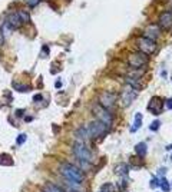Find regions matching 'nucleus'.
I'll use <instances>...</instances> for the list:
<instances>
[{
    "instance_id": "1",
    "label": "nucleus",
    "mask_w": 172,
    "mask_h": 192,
    "mask_svg": "<svg viewBox=\"0 0 172 192\" xmlns=\"http://www.w3.org/2000/svg\"><path fill=\"white\" fill-rule=\"evenodd\" d=\"M60 174L65 176V179L69 181L70 184H80L83 181V172L78 166L72 163H62L60 165Z\"/></svg>"
},
{
    "instance_id": "2",
    "label": "nucleus",
    "mask_w": 172,
    "mask_h": 192,
    "mask_svg": "<svg viewBox=\"0 0 172 192\" xmlns=\"http://www.w3.org/2000/svg\"><path fill=\"white\" fill-rule=\"evenodd\" d=\"M73 155L76 156V159L79 162H86V163H90L92 161V154L89 148H86V145L82 142H75L73 145Z\"/></svg>"
},
{
    "instance_id": "3",
    "label": "nucleus",
    "mask_w": 172,
    "mask_h": 192,
    "mask_svg": "<svg viewBox=\"0 0 172 192\" xmlns=\"http://www.w3.org/2000/svg\"><path fill=\"white\" fill-rule=\"evenodd\" d=\"M88 134H89V138H101V136H103V135L108 132V126L103 123V122L101 121H92L88 125Z\"/></svg>"
},
{
    "instance_id": "4",
    "label": "nucleus",
    "mask_w": 172,
    "mask_h": 192,
    "mask_svg": "<svg viewBox=\"0 0 172 192\" xmlns=\"http://www.w3.org/2000/svg\"><path fill=\"white\" fill-rule=\"evenodd\" d=\"M93 113H95V116L98 118V121L103 122L108 128H110V125H112V122H114V116L109 113V110L105 108H102L101 105H98V106H95V108L92 109Z\"/></svg>"
},
{
    "instance_id": "5",
    "label": "nucleus",
    "mask_w": 172,
    "mask_h": 192,
    "mask_svg": "<svg viewBox=\"0 0 172 192\" xmlns=\"http://www.w3.org/2000/svg\"><path fill=\"white\" fill-rule=\"evenodd\" d=\"M138 47H139V50H141L142 53H145V54L155 53L156 49H158L155 40H151V39H148V38L138 39Z\"/></svg>"
},
{
    "instance_id": "6",
    "label": "nucleus",
    "mask_w": 172,
    "mask_h": 192,
    "mask_svg": "<svg viewBox=\"0 0 172 192\" xmlns=\"http://www.w3.org/2000/svg\"><path fill=\"white\" fill-rule=\"evenodd\" d=\"M148 62V56L142 52H138V53H132L129 54V58H128V63H129V66H132L134 69H139V67H142L143 65H146Z\"/></svg>"
},
{
    "instance_id": "7",
    "label": "nucleus",
    "mask_w": 172,
    "mask_h": 192,
    "mask_svg": "<svg viewBox=\"0 0 172 192\" xmlns=\"http://www.w3.org/2000/svg\"><path fill=\"white\" fill-rule=\"evenodd\" d=\"M115 102H116V95L114 92H103L99 96V105L102 108L108 109V110L114 106Z\"/></svg>"
},
{
    "instance_id": "8",
    "label": "nucleus",
    "mask_w": 172,
    "mask_h": 192,
    "mask_svg": "<svg viewBox=\"0 0 172 192\" xmlns=\"http://www.w3.org/2000/svg\"><path fill=\"white\" fill-rule=\"evenodd\" d=\"M136 99V92H135L132 88H126L123 92H122L121 95V100H122V105L125 106V108H128V106H130L132 105V102Z\"/></svg>"
},
{
    "instance_id": "9",
    "label": "nucleus",
    "mask_w": 172,
    "mask_h": 192,
    "mask_svg": "<svg viewBox=\"0 0 172 192\" xmlns=\"http://www.w3.org/2000/svg\"><path fill=\"white\" fill-rule=\"evenodd\" d=\"M159 27L164 30H168L172 27V12L166 10L159 16Z\"/></svg>"
},
{
    "instance_id": "10",
    "label": "nucleus",
    "mask_w": 172,
    "mask_h": 192,
    "mask_svg": "<svg viewBox=\"0 0 172 192\" xmlns=\"http://www.w3.org/2000/svg\"><path fill=\"white\" fill-rule=\"evenodd\" d=\"M148 108H149V110H151L152 113H155V115H159L161 112H162V100L159 99V98H152L151 102H149V105H148Z\"/></svg>"
},
{
    "instance_id": "11",
    "label": "nucleus",
    "mask_w": 172,
    "mask_h": 192,
    "mask_svg": "<svg viewBox=\"0 0 172 192\" xmlns=\"http://www.w3.org/2000/svg\"><path fill=\"white\" fill-rule=\"evenodd\" d=\"M9 23V25L12 26V29H17L19 26L23 23L22 22V19H20V16H19V12H13V13H10L7 16V20H6Z\"/></svg>"
},
{
    "instance_id": "12",
    "label": "nucleus",
    "mask_w": 172,
    "mask_h": 192,
    "mask_svg": "<svg viewBox=\"0 0 172 192\" xmlns=\"http://www.w3.org/2000/svg\"><path fill=\"white\" fill-rule=\"evenodd\" d=\"M161 34V27L159 26H155V25H151L148 26L146 32H145V38L151 39V40H154V39H158Z\"/></svg>"
},
{
    "instance_id": "13",
    "label": "nucleus",
    "mask_w": 172,
    "mask_h": 192,
    "mask_svg": "<svg viewBox=\"0 0 172 192\" xmlns=\"http://www.w3.org/2000/svg\"><path fill=\"white\" fill-rule=\"evenodd\" d=\"M115 174H116L118 176L126 178V176H128V174H129V168H128V165H126V163H119V165H116V166H115Z\"/></svg>"
},
{
    "instance_id": "14",
    "label": "nucleus",
    "mask_w": 172,
    "mask_h": 192,
    "mask_svg": "<svg viewBox=\"0 0 172 192\" xmlns=\"http://www.w3.org/2000/svg\"><path fill=\"white\" fill-rule=\"evenodd\" d=\"M135 152H136V155H138V156L143 158V156L146 155V152H148V146H146V143H145V142L138 143V145L135 146Z\"/></svg>"
},
{
    "instance_id": "15",
    "label": "nucleus",
    "mask_w": 172,
    "mask_h": 192,
    "mask_svg": "<svg viewBox=\"0 0 172 192\" xmlns=\"http://www.w3.org/2000/svg\"><path fill=\"white\" fill-rule=\"evenodd\" d=\"M0 165L2 166H12L13 159L9 154H0Z\"/></svg>"
},
{
    "instance_id": "16",
    "label": "nucleus",
    "mask_w": 172,
    "mask_h": 192,
    "mask_svg": "<svg viewBox=\"0 0 172 192\" xmlns=\"http://www.w3.org/2000/svg\"><path fill=\"white\" fill-rule=\"evenodd\" d=\"M141 123H142V115H141V113H136V115H135V123L130 130H132V132H136V129L141 126Z\"/></svg>"
},
{
    "instance_id": "17",
    "label": "nucleus",
    "mask_w": 172,
    "mask_h": 192,
    "mask_svg": "<svg viewBox=\"0 0 172 192\" xmlns=\"http://www.w3.org/2000/svg\"><path fill=\"white\" fill-rule=\"evenodd\" d=\"M159 185H161V188H162V191L164 192L171 191V186H169V182L166 181V178H162V179L159 181Z\"/></svg>"
},
{
    "instance_id": "18",
    "label": "nucleus",
    "mask_w": 172,
    "mask_h": 192,
    "mask_svg": "<svg viewBox=\"0 0 172 192\" xmlns=\"http://www.w3.org/2000/svg\"><path fill=\"white\" fill-rule=\"evenodd\" d=\"M76 136H80V138H83V139H88L89 138L88 129H86V128H79L78 132H76Z\"/></svg>"
},
{
    "instance_id": "19",
    "label": "nucleus",
    "mask_w": 172,
    "mask_h": 192,
    "mask_svg": "<svg viewBox=\"0 0 172 192\" xmlns=\"http://www.w3.org/2000/svg\"><path fill=\"white\" fill-rule=\"evenodd\" d=\"M45 192H63L62 189L59 188V186H56V185H46V188H45Z\"/></svg>"
},
{
    "instance_id": "20",
    "label": "nucleus",
    "mask_w": 172,
    "mask_h": 192,
    "mask_svg": "<svg viewBox=\"0 0 172 192\" xmlns=\"http://www.w3.org/2000/svg\"><path fill=\"white\" fill-rule=\"evenodd\" d=\"M17 12H19V16H20L23 23H25V22H29V13L26 12V10H17Z\"/></svg>"
},
{
    "instance_id": "21",
    "label": "nucleus",
    "mask_w": 172,
    "mask_h": 192,
    "mask_svg": "<svg viewBox=\"0 0 172 192\" xmlns=\"http://www.w3.org/2000/svg\"><path fill=\"white\" fill-rule=\"evenodd\" d=\"M13 88L16 89L17 92H27V90H30V86H23V85H13Z\"/></svg>"
},
{
    "instance_id": "22",
    "label": "nucleus",
    "mask_w": 172,
    "mask_h": 192,
    "mask_svg": "<svg viewBox=\"0 0 172 192\" xmlns=\"http://www.w3.org/2000/svg\"><path fill=\"white\" fill-rule=\"evenodd\" d=\"M101 192H114V185H112V184H105V185H102Z\"/></svg>"
},
{
    "instance_id": "23",
    "label": "nucleus",
    "mask_w": 172,
    "mask_h": 192,
    "mask_svg": "<svg viewBox=\"0 0 172 192\" xmlns=\"http://www.w3.org/2000/svg\"><path fill=\"white\" fill-rule=\"evenodd\" d=\"M159 125H161V122H159V121H154V122L151 123V125H149V129H151L152 132H155V130H158Z\"/></svg>"
},
{
    "instance_id": "24",
    "label": "nucleus",
    "mask_w": 172,
    "mask_h": 192,
    "mask_svg": "<svg viewBox=\"0 0 172 192\" xmlns=\"http://www.w3.org/2000/svg\"><path fill=\"white\" fill-rule=\"evenodd\" d=\"M26 138H27V136H26L25 134L19 135V136H17V139H16V143H17V145H23V143H25V141H26Z\"/></svg>"
},
{
    "instance_id": "25",
    "label": "nucleus",
    "mask_w": 172,
    "mask_h": 192,
    "mask_svg": "<svg viewBox=\"0 0 172 192\" xmlns=\"http://www.w3.org/2000/svg\"><path fill=\"white\" fill-rule=\"evenodd\" d=\"M158 186H159V179H158V178H154V179L151 181V188H158Z\"/></svg>"
},
{
    "instance_id": "26",
    "label": "nucleus",
    "mask_w": 172,
    "mask_h": 192,
    "mask_svg": "<svg viewBox=\"0 0 172 192\" xmlns=\"http://www.w3.org/2000/svg\"><path fill=\"white\" fill-rule=\"evenodd\" d=\"M39 2H40V0H26V3H27V6H30V7H33V6L39 4Z\"/></svg>"
},
{
    "instance_id": "27",
    "label": "nucleus",
    "mask_w": 172,
    "mask_h": 192,
    "mask_svg": "<svg viewBox=\"0 0 172 192\" xmlns=\"http://www.w3.org/2000/svg\"><path fill=\"white\" fill-rule=\"evenodd\" d=\"M165 106L168 109H172V99H166V102H165Z\"/></svg>"
},
{
    "instance_id": "28",
    "label": "nucleus",
    "mask_w": 172,
    "mask_h": 192,
    "mask_svg": "<svg viewBox=\"0 0 172 192\" xmlns=\"http://www.w3.org/2000/svg\"><path fill=\"white\" fill-rule=\"evenodd\" d=\"M42 98H43V96H42V95H34L33 100H34V102H38V100H42Z\"/></svg>"
},
{
    "instance_id": "29",
    "label": "nucleus",
    "mask_w": 172,
    "mask_h": 192,
    "mask_svg": "<svg viewBox=\"0 0 172 192\" xmlns=\"http://www.w3.org/2000/svg\"><path fill=\"white\" fill-rule=\"evenodd\" d=\"M23 110H16V112H14V115H16V116H22V115H23Z\"/></svg>"
},
{
    "instance_id": "30",
    "label": "nucleus",
    "mask_w": 172,
    "mask_h": 192,
    "mask_svg": "<svg viewBox=\"0 0 172 192\" xmlns=\"http://www.w3.org/2000/svg\"><path fill=\"white\" fill-rule=\"evenodd\" d=\"M3 39H4V36H3V33H2V30H0V45H3Z\"/></svg>"
},
{
    "instance_id": "31",
    "label": "nucleus",
    "mask_w": 172,
    "mask_h": 192,
    "mask_svg": "<svg viewBox=\"0 0 172 192\" xmlns=\"http://www.w3.org/2000/svg\"><path fill=\"white\" fill-rule=\"evenodd\" d=\"M47 52H49V47H47V46H43V53L47 54Z\"/></svg>"
},
{
    "instance_id": "32",
    "label": "nucleus",
    "mask_w": 172,
    "mask_h": 192,
    "mask_svg": "<svg viewBox=\"0 0 172 192\" xmlns=\"http://www.w3.org/2000/svg\"><path fill=\"white\" fill-rule=\"evenodd\" d=\"M55 86H56V88H60V86H62V82H60V80H58V82H56V85H55Z\"/></svg>"
},
{
    "instance_id": "33",
    "label": "nucleus",
    "mask_w": 172,
    "mask_h": 192,
    "mask_svg": "<svg viewBox=\"0 0 172 192\" xmlns=\"http://www.w3.org/2000/svg\"><path fill=\"white\" fill-rule=\"evenodd\" d=\"M25 121H26V122H30V121H32V116H26Z\"/></svg>"
},
{
    "instance_id": "34",
    "label": "nucleus",
    "mask_w": 172,
    "mask_h": 192,
    "mask_svg": "<svg viewBox=\"0 0 172 192\" xmlns=\"http://www.w3.org/2000/svg\"><path fill=\"white\" fill-rule=\"evenodd\" d=\"M166 149H168V150H171V149H172V145H168V146H166Z\"/></svg>"
},
{
    "instance_id": "35",
    "label": "nucleus",
    "mask_w": 172,
    "mask_h": 192,
    "mask_svg": "<svg viewBox=\"0 0 172 192\" xmlns=\"http://www.w3.org/2000/svg\"><path fill=\"white\" fill-rule=\"evenodd\" d=\"M169 10H171V12H172V4H171V7H169Z\"/></svg>"
},
{
    "instance_id": "36",
    "label": "nucleus",
    "mask_w": 172,
    "mask_h": 192,
    "mask_svg": "<svg viewBox=\"0 0 172 192\" xmlns=\"http://www.w3.org/2000/svg\"><path fill=\"white\" fill-rule=\"evenodd\" d=\"M171 161H172V155H171Z\"/></svg>"
}]
</instances>
